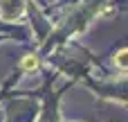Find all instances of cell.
<instances>
[{"label":"cell","instance_id":"obj_3","mask_svg":"<svg viewBox=\"0 0 128 122\" xmlns=\"http://www.w3.org/2000/svg\"><path fill=\"white\" fill-rule=\"evenodd\" d=\"M126 57H128V50L124 48V50L117 54V63H119V68H126Z\"/></svg>","mask_w":128,"mask_h":122},{"label":"cell","instance_id":"obj_1","mask_svg":"<svg viewBox=\"0 0 128 122\" xmlns=\"http://www.w3.org/2000/svg\"><path fill=\"white\" fill-rule=\"evenodd\" d=\"M25 0H0V20L16 23L25 16Z\"/></svg>","mask_w":128,"mask_h":122},{"label":"cell","instance_id":"obj_2","mask_svg":"<svg viewBox=\"0 0 128 122\" xmlns=\"http://www.w3.org/2000/svg\"><path fill=\"white\" fill-rule=\"evenodd\" d=\"M36 66H38V59H36V57H25V59H22V68H25V70H34Z\"/></svg>","mask_w":128,"mask_h":122}]
</instances>
